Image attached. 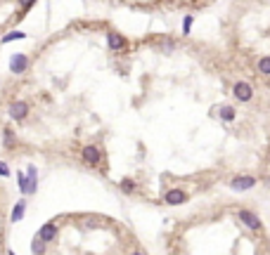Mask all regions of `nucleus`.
Returning a JSON list of instances; mask_svg holds the SVG:
<instances>
[{
    "mask_svg": "<svg viewBox=\"0 0 270 255\" xmlns=\"http://www.w3.org/2000/svg\"><path fill=\"white\" fill-rule=\"evenodd\" d=\"M133 255H147V253H142V251H135V253Z\"/></svg>",
    "mask_w": 270,
    "mask_h": 255,
    "instance_id": "nucleus-22",
    "label": "nucleus"
},
{
    "mask_svg": "<svg viewBox=\"0 0 270 255\" xmlns=\"http://www.w3.org/2000/svg\"><path fill=\"white\" fill-rule=\"evenodd\" d=\"M218 118L223 123H232L237 118V109L232 107V104H223V107L218 109Z\"/></svg>",
    "mask_w": 270,
    "mask_h": 255,
    "instance_id": "nucleus-11",
    "label": "nucleus"
},
{
    "mask_svg": "<svg viewBox=\"0 0 270 255\" xmlns=\"http://www.w3.org/2000/svg\"><path fill=\"white\" fill-rule=\"evenodd\" d=\"M256 185H258V177H254V175H235L230 180L228 187L232 191H249V189H254Z\"/></svg>",
    "mask_w": 270,
    "mask_h": 255,
    "instance_id": "nucleus-2",
    "label": "nucleus"
},
{
    "mask_svg": "<svg viewBox=\"0 0 270 255\" xmlns=\"http://www.w3.org/2000/svg\"><path fill=\"white\" fill-rule=\"evenodd\" d=\"M17 180H19V191L24 194V189H27V175H24V173H17Z\"/></svg>",
    "mask_w": 270,
    "mask_h": 255,
    "instance_id": "nucleus-19",
    "label": "nucleus"
},
{
    "mask_svg": "<svg viewBox=\"0 0 270 255\" xmlns=\"http://www.w3.org/2000/svg\"><path fill=\"white\" fill-rule=\"evenodd\" d=\"M45 248H48V243L43 241L41 236H36V239L31 241V253L33 255H45Z\"/></svg>",
    "mask_w": 270,
    "mask_h": 255,
    "instance_id": "nucleus-14",
    "label": "nucleus"
},
{
    "mask_svg": "<svg viewBox=\"0 0 270 255\" xmlns=\"http://www.w3.org/2000/svg\"><path fill=\"white\" fill-rule=\"evenodd\" d=\"M36 189H38V168H36V165H28L27 168V189H24V194L31 196V194H36Z\"/></svg>",
    "mask_w": 270,
    "mask_h": 255,
    "instance_id": "nucleus-6",
    "label": "nucleus"
},
{
    "mask_svg": "<svg viewBox=\"0 0 270 255\" xmlns=\"http://www.w3.org/2000/svg\"><path fill=\"white\" fill-rule=\"evenodd\" d=\"M27 67H28V57L27 54H22V52H17V54H12V59H10V71L12 73H24L27 71Z\"/></svg>",
    "mask_w": 270,
    "mask_h": 255,
    "instance_id": "nucleus-7",
    "label": "nucleus"
},
{
    "mask_svg": "<svg viewBox=\"0 0 270 255\" xmlns=\"http://www.w3.org/2000/svg\"><path fill=\"white\" fill-rule=\"evenodd\" d=\"M232 97H235L237 102H242V104L251 102V99H254V85L246 81H237L232 85Z\"/></svg>",
    "mask_w": 270,
    "mask_h": 255,
    "instance_id": "nucleus-3",
    "label": "nucleus"
},
{
    "mask_svg": "<svg viewBox=\"0 0 270 255\" xmlns=\"http://www.w3.org/2000/svg\"><path fill=\"white\" fill-rule=\"evenodd\" d=\"M10 116H12L14 121H24L28 116V104L27 102H12L10 104Z\"/></svg>",
    "mask_w": 270,
    "mask_h": 255,
    "instance_id": "nucleus-8",
    "label": "nucleus"
},
{
    "mask_svg": "<svg viewBox=\"0 0 270 255\" xmlns=\"http://www.w3.org/2000/svg\"><path fill=\"white\" fill-rule=\"evenodd\" d=\"M12 142H14V133H12V130H5V135H2V144L10 149V147H12Z\"/></svg>",
    "mask_w": 270,
    "mask_h": 255,
    "instance_id": "nucleus-18",
    "label": "nucleus"
},
{
    "mask_svg": "<svg viewBox=\"0 0 270 255\" xmlns=\"http://www.w3.org/2000/svg\"><path fill=\"white\" fill-rule=\"evenodd\" d=\"M24 213H27V201L22 199V201H17L14 203V208H12V213H10V222H22V217H24Z\"/></svg>",
    "mask_w": 270,
    "mask_h": 255,
    "instance_id": "nucleus-12",
    "label": "nucleus"
},
{
    "mask_svg": "<svg viewBox=\"0 0 270 255\" xmlns=\"http://www.w3.org/2000/svg\"><path fill=\"white\" fill-rule=\"evenodd\" d=\"M17 2H19V7H22V10H28V7L36 2V0H17Z\"/></svg>",
    "mask_w": 270,
    "mask_h": 255,
    "instance_id": "nucleus-21",
    "label": "nucleus"
},
{
    "mask_svg": "<svg viewBox=\"0 0 270 255\" xmlns=\"http://www.w3.org/2000/svg\"><path fill=\"white\" fill-rule=\"evenodd\" d=\"M237 220H240L246 229H251V232H263L261 217H258L254 210H249V208H240V210H237Z\"/></svg>",
    "mask_w": 270,
    "mask_h": 255,
    "instance_id": "nucleus-1",
    "label": "nucleus"
},
{
    "mask_svg": "<svg viewBox=\"0 0 270 255\" xmlns=\"http://www.w3.org/2000/svg\"><path fill=\"white\" fill-rule=\"evenodd\" d=\"M163 203L166 206H183V203H188V191L185 189H168L166 194H163Z\"/></svg>",
    "mask_w": 270,
    "mask_h": 255,
    "instance_id": "nucleus-5",
    "label": "nucleus"
},
{
    "mask_svg": "<svg viewBox=\"0 0 270 255\" xmlns=\"http://www.w3.org/2000/svg\"><path fill=\"white\" fill-rule=\"evenodd\" d=\"M192 22H194V17L192 14H185V19H183V33L189 36V31H192Z\"/></svg>",
    "mask_w": 270,
    "mask_h": 255,
    "instance_id": "nucleus-16",
    "label": "nucleus"
},
{
    "mask_svg": "<svg viewBox=\"0 0 270 255\" xmlns=\"http://www.w3.org/2000/svg\"><path fill=\"white\" fill-rule=\"evenodd\" d=\"M81 159L85 165H100V161H102V151H100V147L97 144H85L81 151Z\"/></svg>",
    "mask_w": 270,
    "mask_h": 255,
    "instance_id": "nucleus-4",
    "label": "nucleus"
},
{
    "mask_svg": "<svg viewBox=\"0 0 270 255\" xmlns=\"http://www.w3.org/2000/svg\"><path fill=\"white\" fill-rule=\"evenodd\" d=\"M38 236H41L45 243H50L57 239V225L54 222H45L41 229H38Z\"/></svg>",
    "mask_w": 270,
    "mask_h": 255,
    "instance_id": "nucleus-10",
    "label": "nucleus"
},
{
    "mask_svg": "<svg viewBox=\"0 0 270 255\" xmlns=\"http://www.w3.org/2000/svg\"><path fill=\"white\" fill-rule=\"evenodd\" d=\"M22 38H27V33H22V31H12V33H7V36H2V43L22 41Z\"/></svg>",
    "mask_w": 270,
    "mask_h": 255,
    "instance_id": "nucleus-15",
    "label": "nucleus"
},
{
    "mask_svg": "<svg viewBox=\"0 0 270 255\" xmlns=\"http://www.w3.org/2000/svg\"><path fill=\"white\" fill-rule=\"evenodd\" d=\"M256 71L261 73V76H270V54H266V57H258Z\"/></svg>",
    "mask_w": 270,
    "mask_h": 255,
    "instance_id": "nucleus-13",
    "label": "nucleus"
},
{
    "mask_svg": "<svg viewBox=\"0 0 270 255\" xmlns=\"http://www.w3.org/2000/svg\"><path fill=\"white\" fill-rule=\"evenodd\" d=\"M107 45H109V50H114V52H119V50H123L126 45H128V41L123 38L121 33H107Z\"/></svg>",
    "mask_w": 270,
    "mask_h": 255,
    "instance_id": "nucleus-9",
    "label": "nucleus"
},
{
    "mask_svg": "<svg viewBox=\"0 0 270 255\" xmlns=\"http://www.w3.org/2000/svg\"><path fill=\"white\" fill-rule=\"evenodd\" d=\"M121 191H123V194H133V191H135V182H133V180H123V182H121Z\"/></svg>",
    "mask_w": 270,
    "mask_h": 255,
    "instance_id": "nucleus-17",
    "label": "nucleus"
},
{
    "mask_svg": "<svg viewBox=\"0 0 270 255\" xmlns=\"http://www.w3.org/2000/svg\"><path fill=\"white\" fill-rule=\"evenodd\" d=\"M0 177H10V168L5 161H0Z\"/></svg>",
    "mask_w": 270,
    "mask_h": 255,
    "instance_id": "nucleus-20",
    "label": "nucleus"
},
{
    "mask_svg": "<svg viewBox=\"0 0 270 255\" xmlns=\"http://www.w3.org/2000/svg\"><path fill=\"white\" fill-rule=\"evenodd\" d=\"M7 255H17V253H14V251H10V253H7Z\"/></svg>",
    "mask_w": 270,
    "mask_h": 255,
    "instance_id": "nucleus-23",
    "label": "nucleus"
}]
</instances>
